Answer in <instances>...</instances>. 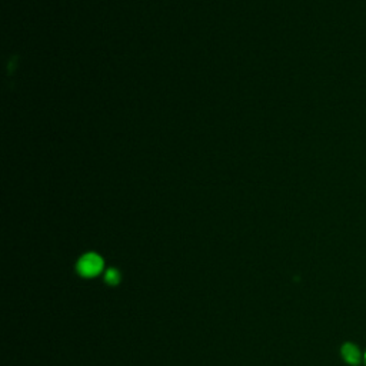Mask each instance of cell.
Here are the masks:
<instances>
[{
    "label": "cell",
    "instance_id": "6da1fadb",
    "mask_svg": "<svg viewBox=\"0 0 366 366\" xmlns=\"http://www.w3.org/2000/svg\"><path fill=\"white\" fill-rule=\"evenodd\" d=\"M103 259L98 255V253H86L83 255L79 262H77V272L85 276V278H90V276H96L102 272L103 269Z\"/></svg>",
    "mask_w": 366,
    "mask_h": 366
},
{
    "label": "cell",
    "instance_id": "7a4b0ae2",
    "mask_svg": "<svg viewBox=\"0 0 366 366\" xmlns=\"http://www.w3.org/2000/svg\"><path fill=\"white\" fill-rule=\"evenodd\" d=\"M340 353H342V358L351 365H358L361 362V356H362L361 351L353 343H345L340 349Z\"/></svg>",
    "mask_w": 366,
    "mask_h": 366
},
{
    "label": "cell",
    "instance_id": "3957f363",
    "mask_svg": "<svg viewBox=\"0 0 366 366\" xmlns=\"http://www.w3.org/2000/svg\"><path fill=\"white\" fill-rule=\"evenodd\" d=\"M119 280H120V273H119V270L115 269V267H112V269H107L106 272H104V282L107 283V285H117L119 283Z\"/></svg>",
    "mask_w": 366,
    "mask_h": 366
},
{
    "label": "cell",
    "instance_id": "277c9868",
    "mask_svg": "<svg viewBox=\"0 0 366 366\" xmlns=\"http://www.w3.org/2000/svg\"><path fill=\"white\" fill-rule=\"evenodd\" d=\"M365 364H366V353H365Z\"/></svg>",
    "mask_w": 366,
    "mask_h": 366
}]
</instances>
